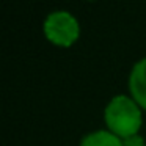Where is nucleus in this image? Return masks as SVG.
I'll list each match as a JSON object with an SVG mask.
<instances>
[{
    "label": "nucleus",
    "instance_id": "obj_4",
    "mask_svg": "<svg viewBox=\"0 0 146 146\" xmlns=\"http://www.w3.org/2000/svg\"><path fill=\"white\" fill-rule=\"evenodd\" d=\"M80 146H123V140L110 130H96L83 137Z\"/></svg>",
    "mask_w": 146,
    "mask_h": 146
},
{
    "label": "nucleus",
    "instance_id": "obj_3",
    "mask_svg": "<svg viewBox=\"0 0 146 146\" xmlns=\"http://www.w3.org/2000/svg\"><path fill=\"white\" fill-rule=\"evenodd\" d=\"M129 90L132 99L146 110V58H141L132 68L129 76Z\"/></svg>",
    "mask_w": 146,
    "mask_h": 146
},
{
    "label": "nucleus",
    "instance_id": "obj_5",
    "mask_svg": "<svg viewBox=\"0 0 146 146\" xmlns=\"http://www.w3.org/2000/svg\"><path fill=\"white\" fill-rule=\"evenodd\" d=\"M123 146H146L145 140L137 133V135H132V137H127V138L123 140Z\"/></svg>",
    "mask_w": 146,
    "mask_h": 146
},
{
    "label": "nucleus",
    "instance_id": "obj_2",
    "mask_svg": "<svg viewBox=\"0 0 146 146\" xmlns=\"http://www.w3.org/2000/svg\"><path fill=\"white\" fill-rule=\"evenodd\" d=\"M44 35L50 42L69 47L77 41L80 27L77 19L68 11H54L44 21Z\"/></svg>",
    "mask_w": 146,
    "mask_h": 146
},
{
    "label": "nucleus",
    "instance_id": "obj_1",
    "mask_svg": "<svg viewBox=\"0 0 146 146\" xmlns=\"http://www.w3.org/2000/svg\"><path fill=\"white\" fill-rule=\"evenodd\" d=\"M107 130L121 140L137 135L141 127V107L129 96H115L104 111Z\"/></svg>",
    "mask_w": 146,
    "mask_h": 146
}]
</instances>
